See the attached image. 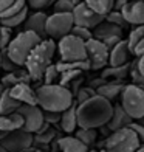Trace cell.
Instances as JSON below:
<instances>
[{
	"label": "cell",
	"instance_id": "obj_1",
	"mask_svg": "<svg viewBox=\"0 0 144 152\" xmlns=\"http://www.w3.org/2000/svg\"><path fill=\"white\" fill-rule=\"evenodd\" d=\"M113 115V104L101 96H93L78 106V124L81 129L102 127Z\"/></svg>",
	"mask_w": 144,
	"mask_h": 152
},
{
	"label": "cell",
	"instance_id": "obj_2",
	"mask_svg": "<svg viewBox=\"0 0 144 152\" xmlns=\"http://www.w3.org/2000/svg\"><path fill=\"white\" fill-rule=\"evenodd\" d=\"M37 104L44 112H57L62 113L74 104V96L67 87L59 84L53 86H39L36 88Z\"/></svg>",
	"mask_w": 144,
	"mask_h": 152
},
{
	"label": "cell",
	"instance_id": "obj_3",
	"mask_svg": "<svg viewBox=\"0 0 144 152\" xmlns=\"http://www.w3.org/2000/svg\"><path fill=\"white\" fill-rule=\"evenodd\" d=\"M56 53V42L53 39L42 40L34 50L30 53L28 59L25 62V68L30 73L33 81H39L44 78V73L51 65V59Z\"/></svg>",
	"mask_w": 144,
	"mask_h": 152
},
{
	"label": "cell",
	"instance_id": "obj_4",
	"mask_svg": "<svg viewBox=\"0 0 144 152\" xmlns=\"http://www.w3.org/2000/svg\"><path fill=\"white\" fill-rule=\"evenodd\" d=\"M42 39L37 34H34L31 31H20L16 37L11 39L9 45L6 47V54L8 58L14 62L17 67H23L26 59H28L30 53L36 48Z\"/></svg>",
	"mask_w": 144,
	"mask_h": 152
},
{
	"label": "cell",
	"instance_id": "obj_5",
	"mask_svg": "<svg viewBox=\"0 0 144 152\" xmlns=\"http://www.w3.org/2000/svg\"><path fill=\"white\" fill-rule=\"evenodd\" d=\"M119 104L133 121H140L144 118V88L135 84L124 86Z\"/></svg>",
	"mask_w": 144,
	"mask_h": 152
},
{
	"label": "cell",
	"instance_id": "obj_6",
	"mask_svg": "<svg viewBox=\"0 0 144 152\" xmlns=\"http://www.w3.org/2000/svg\"><path fill=\"white\" fill-rule=\"evenodd\" d=\"M140 146L141 143L132 127L112 132L104 141V149L107 152H136Z\"/></svg>",
	"mask_w": 144,
	"mask_h": 152
},
{
	"label": "cell",
	"instance_id": "obj_7",
	"mask_svg": "<svg viewBox=\"0 0 144 152\" xmlns=\"http://www.w3.org/2000/svg\"><path fill=\"white\" fill-rule=\"evenodd\" d=\"M59 56L62 62H79L87 59V47L85 42L78 37H74L73 34L62 37L57 44Z\"/></svg>",
	"mask_w": 144,
	"mask_h": 152
},
{
	"label": "cell",
	"instance_id": "obj_8",
	"mask_svg": "<svg viewBox=\"0 0 144 152\" xmlns=\"http://www.w3.org/2000/svg\"><path fill=\"white\" fill-rule=\"evenodd\" d=\"M74 26L73 14L54 12L47 19V37L48 39H62L71 33Z\"/></svg>",
	"mask_w": 144,
	"mask_h": 152
},
{
	"label": "cell",
	"instance_id": "obj_9",
	"mask_svg": "<svg viewBox=\"0 0 144 152\" xmlns=\"http://www.w3.org/2000/svg\"><path fill=\"white\" fill-rule=\"evenodd\" d=\"M0 144L8 151V152H26L33 148L34 144V135L26 132L23 129L14 130V132L8 134Z\"/></svg>",
	"mask_w": 144,
	"mask_h": 152
},
{
	"label": "cell",
	"instance_id": "obj_10",
	"mask_svg": "<svg viewBox=\"0 0 144 152\" xmlns=\"http://www.w3.org/2000/svg\"><path fill=\"white\" fill-rule=\"evenodd\" d=\"M85 47H87V59L90 62L92 70H104L108 65L110 50L101 40H96V39L88 40Z\"/></svg>",
	"mask_w": 144,
	"mask_h": 152
},
{
	"label": "cell",
	"instance_id": "obj_11",
	"mask_svg": "<svg viewBox=\"0 0 144 152\" xmlns=\"http://www.w3.org/2000/svg\"><path fill=\"white\" fill-rule=\"evenodd\" d=\"M17 112L22 115L23 118V130L30 134H37L40 127L45 124L44 121V110L39 106H25L22 104L19 107Z\"/></svg>",
	"mask_w": 144,
	"mask_h": 152
},
{
	"label": "cell",
	"instance_id": "obj_12",
	"mask_svg": "<svg viewBox=\"0 0 144 152\" xmlns=\"http://www.w3.org/2000/svg\"><path fill=\"white\" fill-rule=\"evenodd\" d=\"M73 20L76 26H84L88 30H95L99 23H102L105 20V17H102L99 14H96L93 10H90L85 5V2H81L79 5L74 6L73 10Z\"/></svg>",
	"mask_w": 144,
	"mask_h": 152
},
{
	"label": "cell",
	"instance_id": "obj_13",
	"mask_svg": "<svg viewBox=\"0 0 144 152\" xmlns=\"http://www.w3.org/2000/svg\"><path fill=\"white\" fill-rule=\"evenodd\" d=\"M47 19L48 16L42 11H36L33 14H28V17H26L25 23H23V31H31L34 34H37L42 40L48 39L47 37Z\"/></svg>",
	"mask_w": 144,
	"mask_h": 152
},
{
	"label": "cell",
	"instance_id": "obj_14",
	"mask_svg": "<svg viewBox=\"0 0 144 152\" xmlns=\"http://www.w3.org/2000/svg\"><path fill=\"white\" fill-rule=\"evenodd\" d=\"M126 22L129 25L143 26L144 25V0H130V2L121 10Z\"/></svg>",
	"mask_w": 144,
	"mask_h": 152
},
{
	"label": "cell",
	"instance_id": "obj_15",
	"mask_svg": "<svg viewBox=\"0 0 144 152\" xmlns=\"http://www.w3.org/2000/svg\"><path fill=\"white\" fill-rule=\"evenodd\" d=\"M11 96L16 101H19L20 104L25 106H39L37 104V95L36 90L30 86V84H19L16 87L9 88Z\"/></svg>",
	"mask_w": 144,
	"mask_h": 152
},
{
	"label": "cell",
	"instance_id": "obj_16",
	"mask_svg": "<svg viewBox=\"0 0 144 152\" xmlns=\"http://www.w3.org/2000/svg\"><path fill=\"white\" fill-rule=\"evenodd\" d=\"M132 123H133V120L130 118L126 110L121 107V104H116V106H113L112 118H110V121H108L105 126H107V129L110 130V134H112V132H116V130L130 127V126H132Z\"/></svg>",
	"mask_w": 144,
	"mask_h": 152
},
{
	"label": "cell",
	"instance_id": "obj_17",
	"mask_svg": "<svg viewBox=\"0 0 144 152\" xmlns=\"http://www.w3.org/2000/svg\"><path fill=\"white\" fill-rule=\"evenodd\" d=\"M132 51L129 48L127 40H121L113 50L110 51V58H108V67H121L129 64Z\"/></svg>",
	"mask_w": 144,
	"mask_h": 152
},
{
	"label": "cell",
	"instance_id": "obj_18",
	"mask_svg": "<svg viewBox=\"0 0 144 152\" xmlns=\"http://www.w3.org/2000/svg\"><path fill=\"white\" fill-rule=\"evenodd\" d=\"M30 81H33V79H31V76H30L28 72H26L25 67H19L14 72L6 73L3 78L0 79L2 86L6 88V90H9V88L16 87L19 84H30Z\"/></svg>",
	"mask_w": 144,
	"mask_h": 152
},
{
	"label": "cell",
	"instance_id": "obj_19",
	"mask_svg": "<svg viewBox=\"0 0 144 152\" xmlns=\"http://www.w3.org/2000/svg\"><path fill=\"white\" fill-rule=\"evenodd\" d=\"M59 126L65 134H73L78 130L79 124H78V104L76 102L70 109H67L65 112H62V118H60Z\"/></svg>",
	"mask_w": 144,
	"mask_h": 152
},
{
	"label": "cell",
	"instance_id": "obj_20",
	"mask_svg": "<svg viewBox=\"0 0 144 152\" xmlns=\"http://www.w3.org/2000/svg\"><path fill=\"white\" fill-rule=\"evenodd\" d=\"M19 129H23V118L19 112L11 115H0V132L11 134Z\"/></svg>",
	"mask_w": 144,
	"mask_h": 152
},
{
	"label": "cell",
	"instance_id": "obj_21",
	"mask_svg": "<svg viewBox=\"0 0 144 152\" xmlns=\"http://www.w3.org/2000/svg\"><path fill=\"white\" fill-rule=\"evenodd\" d=\"M130 70H132V65L130 64L121 65V67H105L101 73V78H104L105 81L122 82L130 75Z\"/></svg>",
	"mask_w": 144,
	"mask_h": 152
},
{
	"label": "cell",
	"instance_id": "obj_22",
	"mask_svg": "<svg viewBox=\"0 0 144 152\" xmlns=\"http://www.w3.org/2000/svg\"><path fill=\"white\" fill-rule=\"evenodd\" d=\"M113 36H118V37H122V28L116 26L113 23H108V22H102L99 23L96 28L93 30V39L96 40H104L107 37H113Z\"/></svg>",
	"mask_w": 144,
	"mask_h": 152
},
{
	"label": "cell",
	"instance_id": "obj_23",
	"mask_svg": "<svg viewBox=\"0 0 144 152\" xmlns=\"http://www.w3.org/2000/svg\"><path fill=\"white\" fill-rule=\"evenodd\" d=\"M57 146L60 152H90V148H87L76 137H62L57 138Z\"/></svg>",
	"mask_w": 144,
	"mask_h": 152
},
{
	"label": "cell",
	"instance_id": "obj_24",
	"mask_svg": "<svg viewBox=\"0 0 144 152\" xmlns=\"http://www.w3.org/2000/svg\"><path fill=\"white\" fill-rule=\"evenodd\" d=\"M124 86L122 82H113V81H107L102 87H99L98 90H96V95L101 96V98H104L107 101H113L118 95L122 93V90H124Z\"/></svg>",
	"mask_w": 144,
	"mask_h": 152
},
{
	"label": "cell",
	"instance_id": "obj_25",
	"mask_svg": "<svg viewBox=\"0 0 144 152\" xmlns=\"http://www.w3.org/2000/svg\"><path fill=\"white\" fill-rule=\"evenodd\" d=\"M84 2L88 8L102 17H105L115 8V0H84Z\"/></svg>",
	"mask_w": 144,
	"mask_h": 152
},
{
	"label": "cell",
	"instance_id": "obj_26",
	"mask_svg": "<svg viewBox=\"0 0 144 152\" xmlns=\"http://www.w3.org/2000/svg\"><path fill=\"white\" fill-rule=\"evenodd\" d=\"M22 106L19 101H16L11 96L9 90H5L2 98H0V115H11L19 110V107Z\"/></svg>",
	"mask_w": 144,
	"mask_h": 152
},
{
	"label": "cell",
	"instance_id": "obj_27",
	"mask_svg": "<svg viewBox=\"0 0 144 152\" xmlns=\"http://www.w3.org/2000/svg\"><path fill=\"white\" fill-rule=\"evenodd\" d=\"M56 138V130H54L50 124H44L37 134H34V143L39 146H48L51 141H54Z\"/></svg>",
	"mask_w": 144,
	"mask_h": 152
},
{
	"label": "cell",
	"instance_id": "obj_28",
	"mask_svg": "<svg viewBox=\"0 0 144 152\" xmlns=\"http://www.w3.org/2000/svg\"><path fill=\"white\" fill-rule=\"evenodd\" d=\"M28 10H30V8L26 6V8L22 10L19 14L12 16V17H9V19H2V20H0V25H3V26H6V28H9V30H14V28H17V26L23 25L25 20H26V17H28Z\"/></svg>",
	"mask_w": 144,
	"mask_h": 152
},
{
	"label": "cell",
	"instance_id": "obj_29",
	"mask_svg": "<svg viewBox=\"0 0 144 152\" xmlns=\"http://www.w3.org/2000/svg\"><path fill=\"white\" fill-rule=\"evenodd\" d=\"M74 137H76L78 140H81L87 148H92L93 144L96 143L98 132H96V129H81L79 127L76 132H74Z\"/></svg>",
	"mask_w": 144,
	"mask_h": 152
},
{
	"label": "cell",
	"instance_id": "obj_30",
	"mask_svg": "<svg viewBox=\"0 0 144 152\" xmlns=\"http://www.w3.org/2000/svg\"><path fill=\"white\" fill-rule=\"evenodd\" d=\"M143 39H144V25L143 26H135V28L130 31L129 39H127V44H129V48H130V51H132V54H133L135 47L138 45Z\"/></svg>",
	"mask_w": 144,
	"mask_h": 152
},
{
	"label": "cell",
	"instance_id": "obj_31",
	"mask_svg": "<svg viewBox=\"0 0 144 152\" xmlns=\"http://www.w3.org/2000/svg\"><path fill=\"white\" fill-rule=\"evenodd\" d=\"M59 78H60V73L57 72L56 64H51L45 70L42 79H44V84L45 86H53V84H59Z\"/></svg>",
	"mask_w": 144,
	"mask_h": 152
},
{
	"label": "cell",
	"instance_id": "obj_32",
	"mask_svg": "<svg viewBox=\"0 0 144 152\" xmlns=\"http://www.w3.org/2000/svg\"><path fill=\"white\" fill-rule=\"evenodd\" d=\"M26 6H28V5H26V0H16V2L12 3L5 12H2V14H0V20H2V19H9V17H12V16L19 14V12L22 11V10H25Z\"/></svg>",
	"mask_w": 144,
	"mask_h": 152
},
{
	"label": "cell",
	"instance_id": "obj_33",
	"mask_svg": "<svg viewBox=\"0 0 144 152\" xmlns=\"http://www.w3.org/2000/svg\"><path fill=\"white\" fill-rule=\"evenodd\" d=\"M93 96H96V90H93V88L88 87V86L81 87L79 90H78V93L74 95V102L79 106V104H82V102L88 101L90 98H93Z\"/></svg>",
	"mask_w": 144,
	"mask_h": 152
},
{
	"label": "cell",
	"instance_id": "obj_34",
	"mask_svg": "<svg viewBox=\"0 0 144 152\" xmlns=\"http://www.w3.org/2000/svg\"><path fill=\"white\" fill-rule=\"evenodd\" d=\"M81 75H82V72H79V70H68V72L60 73L59 86H62V87H67V88H68V86H70L74 79L81 78Z\"/></svg>",
	"mask_w": 144,
	"mask_h": 152
},
{
	"label": "cell",
	"instance_id": "obj_35",
	"mask_svg": "<svg viewBox=\"0 0 144 152\" xmlns=\"http://www.w3.org/2000/svg\"><path fill=\"white\" fill-rule=\"evenodd\" d=\"M105 22L113 23V25H116V26H119V28H124V26L129 25V23L126 22L124 16H122V12H121V11H115V10L105 16Z\"/></svg>",
	"mask_w": 144,
	"mask_h": 152
},
{
	"label": "cell",
	"instance_id": "obj_36",
	"mask_svg": "<svg viewBox=\"0 0 144 152\" xmlns=\"http://www.w3.org/2000/svg\"><path fill=\"white\" fill-rule=\"evenodd\" d=\"M70 34H73L74 37H78L81 40H84L85 44L88 42V40L93 39V31L88 30V28H84V26H76V25H74Z\"/></svg>",
	"mask_w": 144,
	"mask_h": 152
},
{
	"label": "cell",
	"instance_id": "obj_37",
	"mask_svg": "<svg viewBox=\"0 0 144 152\" xmlns=\"http://www.w3.org/2000/svg\"><path fill=\"white\" fill-rule=\"evenodd\" d=\"M74 6L71 2H68V0H56V3H54V12H65V14H71Z\"/></svg>",
	"mask_w": 144,
	"mask_h": 152
},
{
	"label": "cell",
	"instance_id": "obj_38",
	"mask_svg": "<svg viewBox=\"0 0 144 152\" xmlns=\"http://www.w3.org/2000/svg\"><path fill=\"white\" fill-rule=\"evenodd\" d=\"M11 42V30L6 28V26L0 25V48L6 50V47Z\"/></svg>",
	"mask_w": 144,
	"mask_h": 152
},
{
	"label": "cell",
	"instance_id": "obj_39",
	"mask_svg": "<svg viewBox=\"0 0 144 152\" xmlns=\"http://www.w3.org/2000/svg\"><path fill=\"white\" fill-rule=\"evenodd\" d=\"M60 118H62V113L57 112H44V121L50 126H54V124H59Z\"/></svg>",
	"mask_w": 144,
	"mask_h": 152
},
{
	"label": "cell",
	"instance_id": "obj_40",
	"mask_svg": "<svg viewBox=\"0 0 144 152\" xmlns=\"http://www.w3.org/2000/svg\"><path fill=\"white\" fill-rule=\"evenodd\" d=\"M16 68H19L14 62H12L9 58H8V54H6V51H3V58H2V70H5L6 73H11V72H14Z\"/></svg>",
	"mask_w": 144,
	"mask_h": 152
},
{
	"label": "cell",
	"instance_id": "obj_41",
	"mask_svg": "<svg viewBox=\"0 0 144 152\" xmlns=\"http://www.w3.org/2000/svg\"><path fill=\"white\" fill-rule=\"evenodd\" d=\"M51 0H26V5H28V8H33L36 11H40L42 8L50 5Z\"/></svg>",
	"mask_w": 144,
	"mask_h": 152
},
{
	"label": "cell",
	"instance_id": "obj_42",
	"mask_svg": "<svg viewBox=\"0 0 144 152\" xmlns=\"http://www.w3.org/2000/svg\"><path fill=\"white\" fill-rule=\"evenodd\" d=\"M130 127H132V130L136 134V137H138V140H140V143H141V146H144V127L141 126V124H138L136 121H133Z\"/></svg>",
	"mask_w": 144,
	"mask_h": 152
},
{
	"label": "cell",
	"instance_id": "obj_43",
	"mask_svg": "<svg viewBox=\"0 0 144 152\" xmlns=\"http://www.w3.org/2000/svg\"><path fill=\"white\" fill-rule=\"evenodd\" d=\"M121 40H122V37H118V36H113V37H107V39H104V40H102V44H104L107 48H108V50H113V48L116 47V45H118L119 42H121Z\"/></svg>",
	"mask_w": 144,
	"mask_h": 152
},
{
	"label": "cell",
	"instance_id": "obj_44",
	"mask_svg": "<svg viewBox=\"0 0 144 152\" xmlns=\"http://www.w3.org/2000/svg\"><path fill=\"white\" fill-rule=\"evenodd\" d=\"M105 82H107V81H105L104 78H101V76H99V78L92 79L90 82H88V87H92L93 90H98V88H99V87H102V86L105 84Z\"/></svg>",
	"mask_w": 144,
	"mask_h": 152
},
{
	"label": "cell",
	"instance_id": "obj_45",
	"mask_svg": "<svg viewBox=\"0 0 144 152\" xmlns=\"http://www.w3.org/2000/svg\"><path fill=\"white\" fill-rule=\"evenodd\" d=\"M133 54L136 58H141V56H144V39L141 40V42L135 47V50H133Z\"/></svg>",
	"mask_w": 144,
	"mask_h": 152
},
{
	"label": "cell",
	"instance_id": "obj_46",
	"mask_svg": "<svg viewBox=\"0 0 144 152\" xmlns=\"http://www.w3.org/2000/svg\"><path fill=\"white\" fill-rule=\"evenodd\" d=\"M14 2H16V0H0V14H2V12H5Z\"/></svg>",
	"mask_w": 144,
	"mask_h": 152
},
{
	"label": "cell",
	"instance_id": "obj_47",
	"mask_svg": "<svg viewBox=\"0 0 144 152\" xmlns=\"http://www.w3.org/2000/svg\"><path fill=\"white\" fill-rule=\"evenodd\" d=\"M136 62V68H138V73L144 78V56H141V58H138L135 61Z\"/></svg>",
	"mask_w": 144,
	"mask_h": 152
},
{
	"label": "cell",
	"instance_id": "obj_48",
	"mask_svg": "<svg viewBox=\"0 0 144 152\" xmlns=\"http://www.w3.org/2000/svg\"><path fill=\"white\" fill-rule=\"evenodd\" d=\"M129 2H130V0H115V8L113 10L115 11H121Z\"/></svg>",
	"mask_w": 144,
	"mask_h": 152
},
{
	"label": "cell",
	"instance_id": "obj_49",
	"mask_svg": "<svg viewBox=\"0 0 144 152\" xmlns=\"http://www.w3.org/2000/svg\"><path fill=\"white\" fill-rule=\"evenodd\" d=\"M3 51H5V50H2V48H0V70H2V58H3Z\"/></svg>",
	"mask_w": 144,
	"mask_h": 152
},
{
	"label": "cell",
	"instance_id": "obj_50",
	"mask_svg": "<svg viewBox=\"0 0 144 152\" xmlns=\"http://www.w3.org/2000/svg\"><path fill=\"white\" fill-rule=\"evenodd\" d=\"M5 90H6V88L2 86V82H0V98H2V95H3V92H5Z\"/></svg>",
	"mask_w": 144,
	"mask_h": 152
},
{
	"label": "cell",
	"instance_id": "obj_51",
	"mask_svg": "<svg viewBox=\"0 0 144 152\" xmlns=\"http://www.w3.org/2000/svg\"><path fill=\"white\" fill-rule=\"evenodd\" d=\"M6 135H8V134H5V132H0V141H2V140H3V138H5Z\"/></svg>",
	"mask_w": 144,
	"mask_h": 152
},
{
	"label": "cell",
	"instance_id": "obj_52",
	"mask_svg": "<svg viewBox=\"0 0 144 152\" xmlns=\"http://www.w3.org/2000/svg\"><path fill=\"white\" fill-rule=\"evenodd\" d=\"M68 2H71L73 5H79L81 2H79V0H68Z\"/></svg>",
	"mask_w": 144,
	"mask_h": 152
},
{
	"label": "cell",
	"instance_id": "obj_53",
	"mask_svg": "<svg viewBox=\"0 0 144 152\" xmlns=\"http://www.w3.org/2000/svg\"><path fill=\"white\" fill-rule=\"evenodd\" d=\"M0 152H8V151H6V149L2 146V144H0Z\"/></svg>",
	"mask_w": 144,
	"mask_h": 152
},
{
	"label": "cell",
	"instance_id": "obj_54",
	"mask_svg": "<svg viewBox=\"0 0 144 152\" xmlns=\"http://www.w3.org/2000/svg\"><path fill=\"white\" fill-rule=\"evenodd\" d=\"M136 152H144V146H140V149L136 151Z\"/></svg>",
	"mask_w": 144,
	"mask_h": 152
},
{
	"label": "cell",
	"instance_id": "obj_55",
	"mask_svg": "<svg viewBox=\"0 0 144 152\" xmlns=\"http://www.w3.org/2000/svg\"><path fill=\"white\" fill-rule=\"evenodd\" d=\"M34 152H47V151H42V149H36Z\"/></svg>",
	"mask_w": 144,
	"mask_h": 152
},
{
	"label": "cell",
	"instance_id": "obj_56",
	"mask_svg": "<svg viewBox=\"0 0 144 152\" xmlns=\"http://www.w3.org/2000/svg\"><path fill=\"white\" fill-rule=\"evenodd\" d=\"M98 152H107V151H105V149H99Z\"/></svg>",
	"mask_w": 144,
	"mask_h": 152
},
{
	"label": "cell",
	"instance_id": "obj_57",
	"mask_svg": "<svg viewBox=\"0 0 144 152\" xmlns=\"http://www.w3.org/2000/svg\"><path fill=\"white\" fill-rule=\"evenodd\" d=\"M90 152H98V151H96V149H92V151H90Z\"/></svg>",
	"mask_w": 144,
	"mask_h": 152
},
{
	"label": "cell",
	"instance_id": "obj_58",
	"mask_svg": "<svg viewBox=\"0 0 144 152\" xmlns=\"http://www.w3.org/2000/svg\"><path fill=\"white\" fill-rule=\"evenodd\" d=\"M26 152H30V151H26Z\"/></svg>",
	"mask_w": 144,
	"mask_h": 152
}]
</instances>
